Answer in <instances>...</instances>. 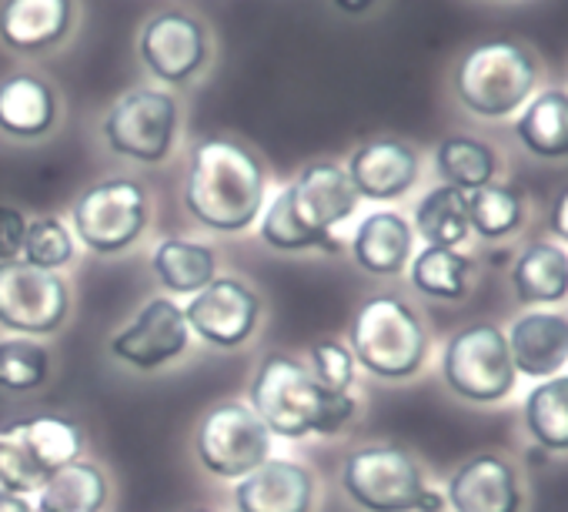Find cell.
<instances>
[{
  "label": "cell",
  "instance_id": "obj_1",
  "mask_svg": "<svg viewBox=\"0 0 568 512\" xmlns=\"http://www.w3.org/2000/svg\"><path fill=\"white\" fill-rule=\"evenodd\" d=\"M247 405L271 435H338L358 412L355 395L325 389L312 369L284 352H267L247 385Z\"/></svg>",
  "mask_w": 568,
  "mask_h": 512
},
{
  "label": "cell",
  "instance_id": "obj_2",
  "mask_svg": "<svg viewBox=\"0 0 568 512\" xmlns=\"http://www.w3.org/2000/svg\"><path fill=\"white\" fill-rule=\"evenodd\" d=\"M264 164L227 138L201 141L191 154L184 184L187 214L221 234L244 231L264 208Z\"/></svg>",
  "mask_w": 568,
  "mask_h": 512
},
{
  "label": "cell",
  "instance_id": "obj_3",
  "mask_svg": "<svg viewBox=\"0 0 568 512\" xmlns=\"http://www.w3.org/2000/svg\"><path fill=\"white\" fill-rule=\"evenodd\" d=\"M348 349L375 379L402 382L422 372L428 359V332L418 312L398 295L362 302L348 329Z\"/></svg>",
  "mask_w": 568,
  "mask_h": 512
},
{
  "label": "cell",
  "instance_id": "obj_4",
  "mask_svg": "<svg viewBox=\"0 0 568 512\" xmlns=\"http://www.w3.org/2000/svg\"><path fill=\"white\" fill-rule=\"evenodd\" d=\"M538 88V64L515 41L475 44L455 68V94L478 118H508Z\"/></svg>",
  "mask_w": 568,
  "mask_h": 512
},
{
  "label": "cell",
  "instance_id": "obj_5",
  "mask_svg": "<svg viewBox=\"0 0 568 512\" xmlns=\"http://www.w3.org/2000/svg\"><path fill=\"white\" fill-rule=\"evenodd\" d=\"M81 429L61 415H34L0 429V489L34 495L48 475L81 459Z\"/></svg>",
  "mask_w": 568,
  "mask_h": 512
},
{
  "label": "cell",
  "instance_id": "obj_6",
  "mask_svg": "<svg viewBox=\"0 0 568 512\" xmlns=\"http://www.w3.org/2000/svg\"><path fill=\"white\" fill-rule=\"evenodd\" d=\"M342 489L365 512H418L428 482L412 452L398 445H362L342 462Z\"/></svg>",
  "mask_w": 568,
  "mask_h": 512
},
{
  "label": "cell",
  "instance_id": "obj_7",
  "mask_svg": "<svg viewBox=\"0 0 568 512\" xmlns=\"http://www.w3.org/2000/svg\"><path fill=\"white\" fill-rule=\"evenodd\" d=\"M442 375L448 389L478 405L501 402L515 389V365L508 352V339L491 322H475L455 332L442 355Z\"/></svg>",
  "mask_w": 568,
  "mask_h": 512
},
{
  "label": "cell",
  "instance_id": "obj_8",
  "mask_svg": "<svg viewBox=\"0 0 568 512\" xmlns=\"http://www.w3.org/2000/svg\"><path fill=\"white\" fill-rule=\"evenodd\" d=\"M197 459L221 479H244L271 459V432L241 399H224L204 412L194 432Z\"/></svg>",
  "mask_w": 568,
  "mask_h": 512
},
{
  "label": "cell",
  "instance_id": "obj_9",
  "mask_svg": "<svg viewBox=\"0 0 568 512\" xmlns=\"http://www.w3.org/2000/svg\"><path fill=\"white\" fill-rule=\"evenodd\" d=\"M74 234L98 254L128 251L148 228V191L134 178H108L74 201Z\"/></svg>",
  "mask_w": 568,
  "mask_h": 512
},
{
  "label": "cell",
  "instance_id": "obj_10",
  "mask_svg": "<svg viewBox=\"0 0 568 512\" xmlns=\"http://www.w3.org/2000/svg\"><path fill=\"white\" fill-rule=\"evenodd\" d=\"M104 141L114 154L141 161V164H161L178 134V104L171 94L154 88H134L108 111Z\"/></svg>",
  "mask_w": 568,
  "mask_h": 512
},
{
  "label": "cell",
  "instance_id": "obj_11",
  "mask_svg": "<svg viewBox=\"0 0 568 512\" xmlns=\"http://www.w3.org/2000/svg\"><path fill=\"white\" fill-rule=\"evenodd\" d=\"M71 312L68 282L28 262H0V329L24 339L54 335Z\"/></svg>",
  "mask_w": 568,
  "mask_h": 512
},
{
  "label": "cell",
  "instance_id": "obj_12",
  "mask_svg": "<svg viewBox=\"0 0 568 512\" xmlns=\"http://www.w3.org/2000/svg\"><path fill=\"white\" fill-rule=\"evenodd\" d=\"M288 204L295 221L328 244V251H342L335 241V228L348 221L358 208V191L348 178V171L335 161H315L308 164L288 188Z\"/></svg>",
  "mask_w": 568,
  "mask_h": 512
},
{
  "label": "cell",
  "instance_id": "obj_13",
  "mask_svg": "<svg viewBox=\"0 0 568 512\" xmlns=\"http://www.w3.org/2000/svg\"><path fill=\"white\" fill-rule=\"evenodd\" d=\"M184 319L201 342L214 349H237L257 329L261 299L241 279L217 275L207 289L191 295V302L184 305Z\"/></svg>",
  "mask_w": 568,
  "mask_h": 512
},
{
  "label": "cell",
  "instance_id": "obj_14",
  "mask_svg": "<svg viewBox=\"0 0 568 512\" xmlns=\"http://www.w3.org/2000/svg\"><path fill=\"white\" fill-rule=\"evenodd\" d=\"M187 342H191V329H187L184 309L174 299L161 295V299H151L134 315V322L111 339V359L138 372H154L181 359Z\"/></svg>",
  "mask_w": 568,
  "mask_h": 512
},
{
  "label": "cell",
  "instance_id": "obj_15",
  "mask_svg": "<svg viewBox=\"0 0 568 512\" xmlns=\"http://www.w3.org/2000/svg\"><path fill=\"white\" fill-rule=\"evenodd\" d=\"M141 58L158 81L184 84L201 71L207 58V34L191 14H154L141 31Z\"/></svg>",
  "mask_w": 568,
  "mask_h": 512
},
{
  "label": "cell",
  "instance_id": "obj_16",
  "mask_svg": "<svg viewBox=\"0 0 568 512\" xmlns=\"http://www.w3.org/2000/svg\"><path fill=\"white\" fill-rule=\"evenodd\" d=\"M445 502L455 512H521L518 469L498 452H478L452 472Z\"/></svg>",
  "mask_w": 568,
  "mask_h": 512
},
{
  "label": "cell",
  "instance_id": "obj_17",
  "mask_svg": "<svg viewBox=\"0 0 568 512\" xmlns=\"http://www.w3.org/2000/svg\"><path fill=\"white\" fill-rule=\"evenodd\" d=\"M237 512H312L315 475L292 459H267L234 485Z\"/></svg>",
  "mask_w": 568,
  "mask_h": 512
},
{
  "label": "cell",
  "instance_id": "obj_18",
  "mask_svg": "<svg viewBox=\"0 0 568 512\" xmlns=\"http://www.w3.org/2000/svg\"><path fill=\"white\" fill-rule=\"evenodd\" d=\"M345 171H348L358 198L398 201L402 194H408L415 188L422 161L412 144H405L398 138H378V141L355 148Z\"/></svg>",
  "mask_w": 568,
  "mask_h": 512
},
{
  "label": "cell",
  "instance_id": "obj_19",
  "mask_svg": "<svg viewBox=\"0 0 568 512\" xmlns=\"http://www.w3.org/2000/svg\"><path fill=\"white\" fill-rule=\"evenodd\" d=\"M508 339L511 365L528 379H555L568 365V319L555 312L521 315Z\"/></svg>",
  "mask_w": 568,
  "mask_h": 512
},
{
  "label": "cell",
  "instance_id": "obj_20",
  "mask_svg": "<svg viewBox=\"0 0 568 512\" xmlns=\"http://www.w3.org/2000/svg\"><path fill=\"white\" fill-rule=\"evenodd\" d=\"M415 231L412 221L398 211H372L352 238V259L362 272L392 279L402 275L412 262Z\"/></svg>",
  "mask_w": 568,
  "mask_h": 512
},
{
  "label": "cell",
  "instance_id": "obj_21",
  "mask_svg": "<svg viewBox=\"0 0 568 512\" xmlns=\"http://www.w3.org/2000/svg\"><path fill=\"white\" fill-rule=\"evenodd\" d=\"M71 21V0H4V8H0V41L14 51L38 54L64 41Z\"/></svg>",
  "mask_w": 568,
  "mask_h": 512
},
{
  "label": "cell",
  "instance_id": "obj_22",
  "mask_svg": "<svg viewBox=\"0 0 568 512\" xmlns=\"http://www.w3.org/2000/svg\"><path fill=\"white\" fill-rule=\"evenodd\" d=\"M58 121V94L38 74H11L0 81V131L34 141L44 138Z\"/></svg>",
  "mask_w": 568,
  "mask_h": 512
},
{
  "label": "cell",
  "instance_id": "obj_23",
  "mask_svg": "<svg viewBox=\"0 0 568 512\" xmlns=\"http://www.w3.org/2000/svg\"><path fill=\"white\" fill-rule=\"evenodd\" d=\"M521 305H558L568 299V251L555 241H531L511 269Z\"/></svg>",
  "mask_w": 568,
  "mask_h": 512
},
{
  "label": "cell",
  "instance_id": "obj_24",
  "mask_svg": "<svg viewBox=\"0 0 568 512\" xmlns=\"http://www.w3.org/2000/svg\"><path fill=\"white\" fill-rule=\"evenodd\" d=\"M515 138L525 144L528 154L541 161L568 158V91L548 88L528 98L515 121Z\"/></svg>",
  "mask_w": 568,
  "mask_h": 512
},
{
  "label": "cell",
  "instance_id": "obj_25",
  "mask_svg": "<svg viewBox=\"0 0 568 512\" xmlns=\"http://www.w3.org/2000/svg\"><path fill=\"white\" fill-rule=\"evenodd\" d=\"M108 475L101 465L74 459L61 465L48 482L34 492L38 512H101L108 505Z\"/></svg>",
  "mask_w": 568,
  "mask_h": 512
},
{
  "label": "cell",
  "instance_id": "obj_26",
  "mask_svg": "<svg viewBox=\"0 0 568 512\" xmlns=\"http://www.w3.org/2000/svg\"><path fill=\"white\" fill-rule=\"evenodd\" d=\"M154 279L171 292V295H197L217 279V254L214 248L187 238H164L154 248L151 259Z\"/></svg>",
  "mask_w": 568,
  "mask_h": 512
},
{
  "label": "cell",
  "instance_id": "obj_27",
  "mask_svg": "<svg viewBox=\"0 0 568 512\" xmlns=\"http://www.w3.org/2000/svg\"><path fill=\"white\" fill-rule=\"evenodd\" d=\"M435 171L442 184L458 188L465 194L485 188L498 174V154L491 144L468 138V134H452L435 148Z\"/></svg>",
  "mask_w": 568,
  "mask_h": 512
},
{
  "label": "cell",
  "instance_id": "obj_28",
  "mask_svg": "<svg viewBox=\"0 0 568 512\" xmlns=\"http://www.w3.org/2000/svg\"><path fill=\"white\" fill-rule=\"evenodd\" d=\"M412 231H418V238H425V244L435 248H458L462 241H468L471 234V221H468V194L448 184L432 188L418 208H415V224Z\"/></svg>",
  "mask_w": 568,
  "mask_h": 512
},
{
  "label": "cell",
  "instance_id": "obj_29",
  "mask_svg": "<svg viewBox=\"0 0 568 512\" xmlns=\"http://www.w3.org/2000/svg\"><path fill=\"white\" fill-rule=\"evenodd\" d=\"M468 275H471V259L458 248H435L425 244L415 259L408 262V279L412 285L438 302H458L468 292Z\"/></svg>",
  "mask_w": 568,
  "mask_h": 512
},
{
  "label": "cell",
  "instance_id": "obj_30",
  "mask_svg": "<svg viewBox=\"0 0 568 512\" xmlns=\"http://www.w3.org/2000/svg\"><path fill=\"white\" fill-rule=\"evenodd\" d=\"M525 429L548 452H568V375L538 382L525 399Z\"/></svg>",
  "mask_w": 568,
  "mask_h": 512
},
{
  "label": "cell",
  "instance_id": "obj_31",
  "mask_svg": "<svg viewBox=\"0 0 568 512\" xmlns=\"http://www.w3.org/2000/svg\"><path fill=\"white\" fill-rule=\"evenodd\" d=\"M468 221L471 231L485 241L508 238L525 224V198L518 188L491 181L468 194Z\"/></svg>",
  "mask_w": 568,
  "mask_h": 512
},
{
  "label": "cell",
  "instance_id": "obj_32",
  "mask_svg": "<svg viewBox=\"0 0 568 512\" xmlns=\"http://www.w3.org/2000/svg\"><path fill=\"white\" fill-rule=\"evenodd\" d=\"M51 372V355L41 342L14 335L0 342V389L24 395L34 392L48 382Z\"/></svg>",
  "mask_w": 568,
  "mask_h": 512
},
{
  "label": "cell",
  "instance_id": "obj_33",
  "mask_svg": "<svg viewBox=\"0 0 568 512\" xmlns=\"http://www.w3.org/2000/svg\"><path fill=\"white\" fill-rule=\"evenodd\" d=\"M21 254H24L21 262H28L31 269L58 272V269L71 265V259H74V238L61 218H38V221H28Z\"/></svg>",
  "mask_w": 568,
  "mask_h": 512
},
{
  "label": "cell",
  "instance_id": "obj_34",
  "mask_svg": "<svg viewBox=\"0 0 568 512\" xmlns=\"http://www.w3.org/2000/svg\"><path fill=\"white\" fill-rule=\"evenodd\" d=\"M261 241L277 248V251H308V248H322L328 251L325 241H318L315 234H308L295 214H292V204H288V191H277L271 198V204L264 208V218H261Z\"/></svg>",
  "mask_w": 568,
  "mask_h": 512
},
{
  "label": "cell",
  "instance_id": "obj_35",
  "mask_svg": "<svg viewBox=\"0 0 568 512\" xmlns=\"http://www.w3.org/2000/svg\"><path fill=\"white\" fill-rule=\"evenodd\" d=\"M355 372H358V362L348 349V342H338V339H318L312 345V375L325 385V389H335V392H352L355 385Z\"/></svg>",
  "mask_w": 568,
  "mask_h": 512
},
{
  "label": "cell",
  "instance_id": "obj_36",
  "mask_svg": "<svg viewBox=\"0 0 568 512\" xmlns=\"http://www.w3.org/2000/svg\"><path fill=\"white\" fill-rule=\"evenodd\" d=\"M28 218L21 208L0 204V262H18L24 251Z\"/></svg>",
  "mask_w": 568,
  "mask_h": 512
},
{
  "label": "cell",
  "instance_id": "obj_37",
  "mask_svg": "<svg viewBox=\"0 0 568 512\" xmlns=\"http://www.w3.org/2000/svg\"><path fill=\"white\" fill-rule=\"evenodd\" d=\"M551 231L561 238V241H568V188L555 198V204H551Z\"/></svg>",
  "mask_w": 568,
  "mask_h": 512
},
{
  "label": "cell",
  "instance_id": "obj_38",
  "mask_svg": "<svg viewBox=\"0 0 568 512\" xmlns=\"http://www.w3.org/2000/svg\"><path fill=\"white\" fill-rule=\"evenodd\" d=\"M0 512H38L28 495H18V492H4L0 489Z\"/></svg>",
  "mask_w": 568,
  "mask_h": 512
},
{
  "label": "cell",
  "instance_id": "obj_39",
  "mask_svg": "<svg viewBox=\"0 0 568 512\" xmlns=\"http://www.w3.org/2000/svg\"><path fill=\"white\" fill-rule=\"evenodd\" d=\"M335 4L345 11V14H365V11H372L378 0H335Z\"/></svg>",
  "mask_w": 568,
  "mask_h": 512
},
{
  "label": "cell",
  "instance_id": "obj_40",
  "mask_svg": "<svg viewBox=\"0 0 568 512\" xmlns=\"http://www.w3.org/2000/svg\"><path fill=\"white\" fill-rule=\"evenodd\" d=\"M191 512H211V509H191Z\"/></svg>",
  "mask_w": 568,
  "mask_h": 512
}]
</instances>
